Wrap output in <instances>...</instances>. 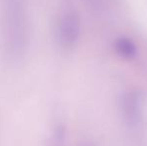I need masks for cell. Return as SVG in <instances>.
<instances>
[{
    "label": "cell",
    "mask_w": 147,
    "mask_h": 146,
    "mask_svg": "<svg viewBox=\"0 0 147 146\" xmlns=\"http://www.w3.org/2000/svg\"><path fill=\"white\" fill-rule=\"evenodd\" d=\"M80 35V18L75 9L64 8L58 21V39L63 46L75 44Z\"/></svg>",
    "instance_id": "1"
},
{
    "label": "cell",
    "mask_w": 147,
    "mask_h": 146,
    "mask_svg": "<svg viewBox=\"0 0 147 146\" xmlns=\"http://www.w3.org/2000/svg\"><path fill=\"white\" fill-rule=\"evenodd\" d=\"M123 109L126 118L129 120V122H137L140 114V101L138 94L131 92L124 97Z\"/></svg>",
    "instance_id": "2"
},
{
    "label": "cell",
    "mask_w": 147,
    "mask_h": 146,
    "mask_svg": "<svg viewBox=\"0 0 147 146\" xmlns=\"http://www.w3.org/2000/svg\"><path fill=\"white\" fill-rule=\"evenodd\" d=\"M115 49L121 57L125 59H132L136 56L137 49L133 41L126 37H120L115 42Z\"/></svg>",
    "instance_id": "3"
},
{
    "label": "cell",
    "mask_w": 147,
    "mask_h": 146,
    "mask_svg": "<svg viewBox=\"0 0 147 146\" xmlns=\"http://www.w3.org/2000/svg\"><path fill=\"white\" fill-rule=\"evenodd\" d=\"M64 138H65V132H64L63 128H62V127H58V128L54 131V134H53V137H52L53 145L60 146L63 143Z\"/></svg>",
    "instance_id": "4"
}]
</instances>
